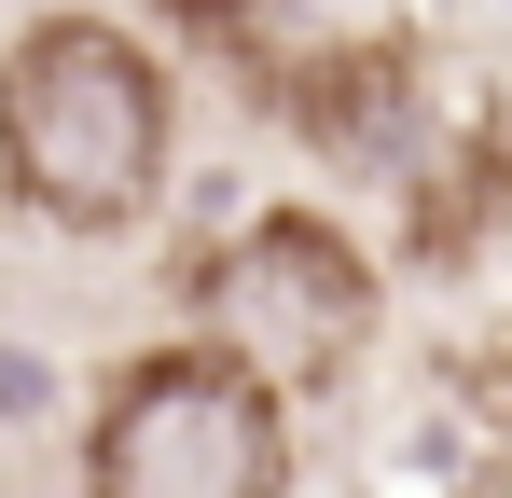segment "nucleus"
Here are the masks:
<instances>
[{
    "mask_svg": "<svg viewBox=\"0 0 512 498\" xmlns=\"http://www.w3.org/2000/svg\"><path fill=\"white\" fill-rule=\"evenodd\" d=\"M180 153V97L167 56L111 14H42L14 56H0V180L28 222L56 236H125Z\"/></svg>",
    "mask_w": 512,
    "mask_h": 498,
    "instance_id": "obj_1",
    "label": "nucleus"
},
{
    "mask_svg": "<svg viewBox=\"0 0 512 498\" xmlns=\"http://www.w3.org/2000/svg\"><path fill=\"white\" fill-rule=\"evenodd\" d=\"M84 485L97 498H277L291 485V429L277 388L222 346H167V360H125L111 402L84 429Z\"/></svg>",
    "mask_w": 512,
    "mask_h": 498,
    "instance_id": "obj_2",
    "label": "nucleus"
},
{
    "mask_svg": "<svg viewBox=\"0 0 512 498\" xmlns=\"http://www.w3.org/2000/svg\"><path fill=\"white\" fill-rule=\"evenodd\" d=\"M360 332H374V263L319 208H263V222H236V236L194 263V346L250 360L277 402L319 388V374H346Z\"/></svg>",
    "mask_w": 512,
    "mask_h": 498,
    "instance_id": "obj_3",
    "label": "nucleus"
},
{
    "mask_svg": "<svg viewBox=\"0 0 512 498\" xmlns=\"http://www.w3.org/2000/svg\"><path fill=\"white\" fill-rule=\"evenodd\" d=\"M263 111L291 139H319L333 166H402L416 153V56L402 42H305L263 70Z\"/></svg>",
    "mask_w": 512,
    "mask_h": 498,
    "instance_id": "obj_4",
    "label": "nucleus"
},
{
    "mask_svg": "<svg viewBox=\"0 0 512 498\" xmlns=\"http://www.w3.org/2000/svg\"><path fill=\"white\" fill-rule=\"evenodd\" d=\"M499 402H512V346H499Z\"/></svg>",
    "mask_w": 512,
    "mask_h": 498,
    "instance_id": "obj_5",
    "label": "nucleus"
}]
</instances>
